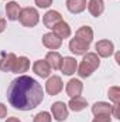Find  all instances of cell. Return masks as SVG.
I'll list each match as a JSON object with an SVG mask.
<instances>
[{
    "label": "cell",
    "mask_w": 120,
    "mask_h": 122,
    "mask_svg": "<svg viewBox=\"0 0 120 122\" xmlns=\"http://www.w3.org/2000/svg\"><path fill=\"white\" fill-rule=\"evenodd\" d=\"M7 99L10 105L18 111H31L42 102L44 90L34 78L21 75L9 85Z\"/></svg>",
    "instance_id": "6da1fadb"
},
{
    "label": "cell",
    "mask_w": 120,
    "mask_h": 122,
    "mask_svg": "<svg viewBox=\"0 0 120 122\" xmlns=\"http://www.w3.org/2000/svg\"><path fill=\"white\" fill-rule=\"evenodd\" d=\"M100 65V58L96 53H86L83 56L82 62L78 65V75L81 78H88L90 77Z\"/></svg>",
    "instance_id": "7a4b0ae2"
},
{
    "label": "cell",
    "mask_w": 120,
    "mask_h": 122,
    "mask_svg": "<svg viewBox=\"0 0 120 122\" xmlns=\"http://www.w3.org/2000/svg\"><path fill=\"white\" fill-rule=\"evenodd\" d=\"M18 21L24 26V27H34L37 26V23L40 21V14L37 11V9L34 7H24L20 10L18 14Z\"/></svg>",
    "instance_id": "3957f363"
},
{
    "label": "cell",
    "mask_w": 120,
    "mask_h": 122,
    "mask_svg": "<svg viewBox=\"0 0 120 122\" xmlns=\"http://www.w3.org/2000/svg\"><path fill=\"white\" fill-rule=\"evenodd\" d=\"M51 112H52L54 119L58 122H62L68 118V107L62 101H57L51 105Z\"/></svg>",
    "instance_id": "277c9868"
},
{
    "label": "cell",
    "mask_w": 120,
    "mask_h": 122,
    "mask_svg": "<svg viewBox=\"0 0 120 122\" xmlns=\"http://www.w3.org/2000/svg\"><path fill=\"white\" fill-rule=\"evenodd\" d=\"M95 48H96V54L99 57H103V58H107V57H110L115 53V46L109 40H100V41H97L96 46H95Z\"/></svg>",
    "instance_id": "5b68a950"
},
{
    "label": "cell",
    "mask_w": 120,
    "mask_h": 122,
    "mask_svg": "<svg viewBox=\"0 0 120 122\" xmlns=\"http://www.w3.org/2000/svg\"><path fill=\"white\" fill-rule=\"evenodd\" d=\"M64 88V82L61 80V77L58 75H52L48 78L47 84H45V90L50 95H58Z\"/></svg>",
    "instance_id": "8992f818"
},
{
    "label": "cell",
    "mask_w": 120,
    "mask_h": 122,
    "mask_svg": "<svg viewBox=\"0 0 120 122\" xmlns=\"http://www.w3.org/2000/svg\"><path fill=\"white\" fill-rule=\"evenodd\" d=\"M89 46L90 44L82 41V40H79V38H76V37L69 41V50L75 56H85L88 53V50H89Z\"/></svg>",
    "instance_id": "52a82bcc"
},
{
    "label": "cell",
    "mask_w": 120,
    "mask_h": 122,
    "mask_svg": "<svg viewBox=\"0 0 120 122\" xmlns=\"http://www.w3.org/2000/svg\"><path fill=\"white\" fill-rule=\"evenodd\" d=\"M17 60V56L13 53H3L1 58H0V70L4 72H11L14 62Z\"/></svg>",
    "instance_id": "ba28073f"
},
{
    "label": "cell",
    "mask_w": 120,
    "mask_h": 122,
    "mask_svg": "<svg viewBox=\"0 0 120 122\" xmlns=\"http://www.w3.org/2000/svg\"><path fill=\"white\" fill-rule=\"evenodd\" d=\"M60 70L65 75H72L78 70V62H76V60L74 57H64L62 61H61Z\"/></svg>",
    "instance_id": "9c48e42d"
},
{
    "label": "cell",
    "mask_w": 120,
    "mask_h": 122,
    "mask_svg": "<svg viewBox=\"0 0 120 122\" xmlns=\"http://www.w3.org/2000/svg\"><path fill=\"white\" fill-rule=\"evenodd\" d=\"M42 44H44V47H47L50 50H58L62 46V40L54 33H47L42 36Z\"/></svg>",
    "instance_id": "30bf717a"
},
{
    "label": "cell",
    "mask_w": 120,
    "mask_h": 122,
    "mask_svg": "<svg viewBox=\"0 0 120 122\" xmlns=\"http://www.w3.org/2000/svg\"><path fill=\"white\" fill-rule=\"evenodd\" d=\"M32 71L41 78H48L51 74V67L45 60H37L32 65Z\"/></svg>",
    "instance_id": "8fae6325"
},
{
    "label": "cell",
    "mask_w": 120,
    "mask_h": 122,
    "mask_svg": "<svg viewBox=\"0 0 120 122\" xmlns=\"http://www.w3.org/2000/svg\"><path fill=\"white\" fill-rule=\"evenodd\" d=\"M61 20H62V16L60 14V11H57V10H50L42 17V23H44V26L47 29H52L57 23H60Z\"/></svg>",
    "instance_id": "7c38bea8"
},
{
    "label": "cell",
    "mask_w": 120,
    "mask_h": 122,
    "mask_svg": "<svg viewBox=\"0 0 120 122\" xmlns=\"http://www.w3.org/2000/svg\"><path fill=\"white\" fill-rule=\"evenodd\" d=\"M51 30H52V33H54L55 36H58L61 40H62V38H68V37L71 36V27H69V24H68L66 21H64V20H61L60 23H57Z\"/></svg>",
    "instance_id": "4fadbf2b"
},
{
    "label": "cell",
    "mask_w": 120,
    "mask_h": 122,
    "mask_svg": "<svg viewBox=\"0 0 120 122\" xmlns=\"http://www.w3.org/2000/svg\"><path fill=\"white\" fill-rule=\"evenodd\" d=\"M83 90V84L79 81V80H76V78H72L68 84H66V94H68V97H78V95H81V92Z\"/></svg>",
    "instance_id": "5bb4252c"
},
{
    "label": "cell",
    "mask_w": 120,
    "mask_h": 122,
    "mask_svg": "<svg viewBox=\"0 0 120 122\" xmlns=\"http://www.w3.org/2000/svg\"><path fill=\"white\" fill-rule=\"evenodd\" d=\"M112 109H113V105H110L109 102H103V101L96 102L92 107V112L95 117L96 115H112Z\"/></svg>",
    "instance_id": "9a60e30c"
},
{
    "label": "cell",
    "mask_w": 120,
    "mask_h": 122,
    "mask_svg": "<svg viewBox=\"0 0 120 122\" xmlns=\"http://www.w3.org/2000/svg\"><path fill=\"white\" fill-rule=\"evenodd\" d=\"M86 0H66V9L72 14H79L86 9Z\"/></svg>",
    "instance_id": "2e32d148"
},
{
    "label": "cell",
    "mask_w": 120,
    "mask_h": 122,
    "mask_svg": "<svg viewBox=\"0 0 120 122\" xmlns=\"http://www.w3.org/2000/svg\"><path fill=\"white\" fill-rule=\"evenodd\" d=\"M68 107H69L74 112H79V111H83V109L88 107V101H86L83 97H81V95L72 97L71 101H69V104H68Z\"/></svg>",
    "instance_id": "e0dca14e"
},
{
    "label": "cell",
    "mask_w": 120,
    "mask_h": 122,
    "mask_svg": "<svg viewBox=\"0 0 120 122\" xmlns=\"http://www.w3.org/2000/svg\"><path fill=\"white\" fill-rule=\"evenodd\" d=\"M88 10H89V13L93 17H99L105 11V3H103V0H89Z\"/></svg>",
    "instance_id": "ac0fdd59"
},
{
    "label": "cell",
    "mask_w": 120,
    "mask_h": 122,
    "mask_svg": "<svg viewBox=\"0 0 120 122\" xmlns=\"http://www.w3.org/2000/svg\"><path fill=\"white\" fill-rule=\"evenodd\" d=\"M30 68V60L27 57H17V60L14 62V67L11 70V72H16V74H23V72H27Z\"/></svg>",
    "instance_id": "d6986e66"
},
{
    "label": "cell",
    "mask_w": 120,
    "mask_h": 122,
    "mask_svg": "<svg viewBox=\"0 0 120 122\" xmlns=\"http://www.w3.org/2000/svg\"><path fill=\"white\" fill-rule=\"evenodd\" d=\"M75 37L82 40V41H85V43H88V44H90L92 40H93V30L90 29L89 26H82L81 29L76 30Z\"/></svg>",
    "instance_id": "ffe728a7"
},
{
    "label": "cell",
    "mask_w": 120,
    "mask_h": 122,
    "mask_svg": "<svg viewBox=\"0 0 120 122\" xmlns=\"http://www.w3.org/2000/svg\"><path fill=\"white\" fill-rule=\"evenodd\" d=\"M20 6L18 3L16 1H9L6 4V14H7V19L14 21V20H18V14H20Z\"/></svg>",
    "instance_id": "44dd1931"
},
{
    "label": "cell",
    "mask_w": 120,
    "mask_h": 122,
    "mask_svg": "<svg viewBox=\"0 0 120 122\" xmlns=\"http://www.w3.org/2000/svg\"><path fill=\"white\" fill-rule=\"evenodd\" d=\"M45 61L48 62V65H50L52 70H60L62 57H61V54L58 51H50V53H47V56H45Z\"/></svg>",
    "instance_id": "7402d4cb"
},
{
    "label": "cell",
    "mask_w": 120,
    "mask_h": 122,
    "mask_svg": "<svg viewBox=\"0 0 120 122\" xmlns=\"http://www.w3.org/2000/svg\"><path fill=\"white\" fill-rule=\"evenodd\" d=\"M51 119H52V117H51L48 112L41 111V112H38V114L34 117V121L32 122H51Z\"/></svg>",
    "instance_id": "603a6c76"
},
{
    "label": "cell",
    "mask_w": 120,
    "mask_h": 122,
    "mask_svg": "<svg viewBox=\"0 0 120 122\" xmlns=\"http://www.w3.org/2000/svg\"><path fill=\"white\" fill-rule=\"evenodd\" d=\"M119 94H120L119 87H112V88H109V91H107L109 98H110L115 104H119Z\"/></svg>",
    "instance_id": "cb8c5ba5"
},
{
    "label": "cell",
    "mask_w": 120,
    "mask_h": 122,
    "mask_svg": "<svg viewBox=\"0 0 120 122\" xmlns=\"http://www.w3.org/2000/svg\"><path fill=\"white\" fill-rule=\"evenodd\" d=\"M92 122H112V115H96Z\"/></svg>",
    "instance_id": "d4e9b609"
},
{
    "label": "cell",
    "mask_w": 120,
    "mask_h": 122,
    "mask_svg": "<svg viewBox=\"0 0 120 122\" xmlns=\"http://www.w3.org/2000/svg\"><path fill=\"white\" fill-rule=\"evenodd\" d=\"M35 1V4L38 6V7H41V9H47V7H50L51 4H52V0H34Z\"/></svg>",
    "instance_id": "484cf974"
},
{
    "label": "cell",
    "mask_w": 120,
    "mask_h": 122,
    "mask_svg": "<svg viewBox=\"0 0 120 122\" xmlns=\"http://www.w3.org/2000/svg\"><path fill=\"white\" fill-rule=\"evenodd\" d=\"M6 117H7V108L4 107V104L0 102V119H3Z\"/></svg>",
    "instance_id": "4316f807"
},
{
    "label": "cell",
    "mask_w": 120,
    "mask_h": 122,
    "mask_svg": "<svg viewBox=\"0 0 120 122\" xmlns=\"http://www.w3.org/2000/svg\"><path fill=\"white\" fill-rule=\"evenodd\" d=\"M6 24H7V23H6V20L0 17V33H3V31L6 30Z\"/></svg>",
    "instance_id": "83f0119b"
},
{
    "label": "cell",
    "mask_w": 120,
    "mask_h": 122,
    "mask_svg": "<svg viewBox=\"0 0 120 122\" xmlns=\"http://www.w3.org/2000/svg\"><path fill=\"white\" fill-rule=\"evenodd\" d=\"M6 122H21L18 118H16V117H11V118H7V121Z\"/></svg>",
    "instance_id": "f1b7e54d"
}]
</instances>
